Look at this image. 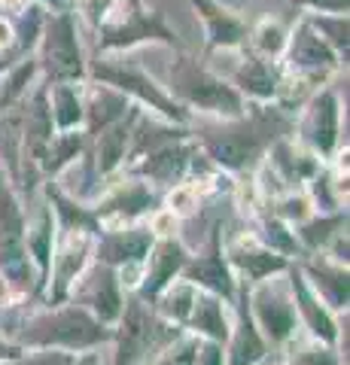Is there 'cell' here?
Listing matches in <instances>:
<instances>
[{"mask_svg": "<svg viewBox=\"0 0 350 365\" xmlns=\"http://www.w3.org/2000/svg\"><path fill=\"white\" fill-rule=\"evenodd\" d=\"M296 116L277 104H247L232 119H192L189 131L207 162L232 177H250L280 137L292 134Z\"/></svg>", "mask_w": 350, "mask_h": 365, "instance_id": "cell-1", "label": "cell"}, {"mask_svg": "<svg viewBox=\"0 0 350 365\" xmlns=\"http://www.w3.org/2000/svg\"><path fill=\"white\" fill-rule=\"evenodd\" d=\"M6 335L25 350H67V353H86L98 350L113 341V329L95 319L86 307L73 302L61 304H43L28 317H21Z\"/></svg>", "mask_w": 350, "mask_h": 365, "instance_id": "cell-2", "label": "cell"}, {"mask_svg": "<svg viewBox=\"0 0 350 365\" xmlns=\"http://www.w3.org/2000/svg\"><path fill=\"white\" fill-rule=\"evenodd\" d=\"M168 95L189 110L192 119H232L241 116L247 107V101L232 88L229 79L189 52H180L168 67Z\"/></svg>", "mask_w": 350, "mask_h": 365, "instance_id": "cell-3", "label": "cell"}, {"mask_svg": "<svg viewBox=\"0 0 350 365\" xmlns=\"http://www.w3.org/2000/svg\"><path fill=\"white\" fill-rule=\"evenodd\" d=\"M98 31V55H125L143 43H159L183 52L180 34L168 25L165 13L150 9L143 0H116Z\"/></svg>", "mask_w": 350, "mask_h": 365, "instance_id": "cell-4", "label": "cell"}, {"mask_svg": "<svg viewBox=\"0 0 350 365\" xmlns=\"http://www.w3.org/2000/svg\"><path fill=\"white\" fill-rule=\"evenodd\" d=\"M183 329L171 326L153 311L150 302H143L140 295L128 292L125 307L113 326V365H146L153 362L159 353L174 344Z\"/></svg>", "mask_w": 350, "mask_h": 365, "instance_id": "cell-5", "label": "cell"}, {"mask_svg": "<svg viewBox=\"0 0 350 365\" xmlns=\"http://www.w3.org/2000/svg\"><path fill=\"white\" fill-rule=\"evenodd\" d=\"M88 79L122 91L131 104L150 110V113H155V116H162V119L174 122V125H192V113L180 107L177 101L168 95L165 86H159L138 61H128L122 52L88 58Z\"/></svg>", "mask_w": 350, "mask_h": 365, "instance_id": "cell-6", "label": "cell"}, {"mask_svg": "<svg viewBox=\"0 0 350 365\" xmlns=\"http://www.w3.org/2000/svg\"><path fill=\"white\" fill-rule=\"evenodd\" d=\"M40 67V83H88V58L80 40V13L58 9L43 19L40 43L34 49Z\"/></svg>", "mask_w": 350, "mask_h": 365, "instance_id": "cell-7", "label": "cell"}, {"mask_svg": "<svg viewBox=\"0 0 350 365\" xmlns=\"http://www.w3.org/2000/svg\"><path fill=\"white\" fill-rule=\"evenodd\" d=\"M25 232L28 210L21 204V195L6 174H0V274L13 287L19 302L37 299V274L25 247Z\"/></svg>", "mask_w": 350, "mask_h": 365, "instance_id": "cell-8", "label": "cell"}, {"mask_svg": "<svg viewBox=\"0 0 350 365\" xmlns=\"http://www.w3.org/2000/svg\"><path fill=\"white\" fill-rule=\"evenodd\" d=\"M159 207H162V192L153 189L150 182L125 174V170H119V174L98 192L95 201H88V210H92L95 222H98V235L104 232V228L146 222Z\"/></svg>", "mask_w": 350, "mask_h": 365, "instance_id": "cell-9", "label": "cell"}, {"mask_svg": "<svg viewBox=\"0 0 350 365\" xmlns=\"http://www.w3.org/2000/svg\"><path fill=\"white\" fill-rule=\"evenodd\" d=\"M292 137L311 150L323 165L335 162V155L341 153L344 134H341V101L332 86L317 88L314 95L304 101L299 110V119L292 125Z\"/></svg>", "mask_w": 350, "mask_h": 365, "instance_id": "cell-10", "label": "cell"}, {"mask_svg": "<svg viewBox=\"0 0 350 365\" xmlns=\"http://www.w3.org/2000/svg\"><path fill=\"white\" fill-rule=\"evenodd\" d=\"M247 307H250V317H253L256 329L262 332L265 344L274 353L284 350L289 344V338L299 332L296 304H292L287 271L247 287Z\"/></svg>", "mask_w": 350, "mask_h": 365, "instance_id": "cell-11", "label": "cell"}, {"mask_svg": "<svg viewBox=\"0 0 350 365\" xmlns=\"http://www.w3.org/2000/svg\"><path fill=\"white\" fill-rule=\"evenodd\" d=\"M155 241V235L150 232L146 222H134V225H119V228H104L95 237V262L101 265L116 268L119 283L125 292H138L140 277H143V262L146 253Z\"/></svg>", "mask_w": 350, "mask_h": 365, "instance_id": "cell-12", "label": "cell"}, {"mask_svg": "<svg viewBox=\"0 0 350 365\" xmlns=\"http://www.w3.org/2000/svg\"><path fill=\"white\" fill-rule=\"evenodd\" d=\"M180 277L186 283H192L195 289L217 295V299H222L225 304L235 307V302H238V277H235L229 256H225V241H222L220 222L207 232L205 247L195 250V253H189Z\"/></svg>", "mask_w": 350, "mask_h": 365, "instance_id": "cell-13", "label": "cell"}, {"mask_svg": "<svg viewBox=\"0 0 350 365\" xmlns=\"http://www.w3.org/2000/svg\"><path fill=\"white\" fill-rule=\"evenodd\" d=\"M95 253V235L86 228H58L55 237V253H52V271L49 283L43 292V304H61L67 302L73 283L80 280V274L92 265Z\"/></svg>", "mask_w": 350, "mask_h": 365, "instance_id": "cell-14", "label": "cell"}, {"mask_svg": "<svg viewBox=\"0 0 350 365\" xmlns=\"http://www.w3.org/2000/svg\"><path fill=\"white\" fill-rule=\"evenodd\" d=\"M125 295L128 292L122 289L116 268L101 265V262L92 259V265H88L80 274V280L73 283L67 302L86 307L95 319H101L104 326L113 329L116 326V319H119V314H122V307H125Z\"/></svg>", "mask_w": 350, "mask_h": 365, "instance_id": "cell-15", "label": "cell"}, {"mask_svg": "<svg viewBox=\"0 0 350 365\" xmlns=\"http://www.w3.org/2000/svg\"><path fill=\"white\" fill-rule=\"evenodd\" d=\"M201 155L198 143L192 140V137H186V140H177V143H168L162 146V150H155L150 155L138 158V162L125 165L122 170L131 177H138L143 182H150L153 189H171L177 186V182H186L189 174H192V165H195V158Z\"/></svg>", "mask_w": 350, "mask_h": 365, "instance_id": "cell-16", "label": "cell"}, {"mask_svg": "<svg viewBox=\"0 0 350 365\" xmlns=\"http://www.w3.org/2000/svg\"><path fill=\"white\" fill-rule=\"evenodd\" d=\"M287 283H289V292H292V304H296L299 329L304 335L323 341V344L338 347V338H341V323H344L347 314L338 317V314H332L329 307L317 299V292L308 287L302 268L296 265V259H292L289 268H287Z\"/></svg>", "mask_w": 350, "mask_h": 365, "instance_id": "cell-17", "label": "cell"}, {"mask_svg": "<svg viewBox=\"0 0 350 365\" xmlns=\"http://www.w3.org/2000/svg\"><path fill=\"white\" fill-rule=\"evenodd\" d=\"M235 55V67L225 76L232 88L247 101V104H274L280 91V61H268L262 55L250 49H238Z\"/></svg>", "mask_w": 350, "mask_h": 365, "instance_id": "cell-18", "label": "cell"}, {"mask_svg": "<svg viewBox=\"0 0 350 365\" xmlns=\"http://www.w3.org/2000/svg\"><path fill=\"white\" fill-rule=\"evenodd\" d=\"M195 16L205 25V49L207 55L220 52H238L247 46V34H250V21L238 16V9L220 4V0H189Z\"/></svg>", "mask_w": 350, "mask_h": 365, "instance_id": "cell-19", "label": "cell"}, {"mask_svg": "<svg viewBox=\"0 0 350 365\" xmlns=\"http://www.w3.org/2000/svg\"><path fill=\"white\" fill-rule=\"evenodd\" d=\"M296 265L302 268L308 287L317 292V299L329 307L332 314H347L350 307V271L341 262L329 259L326 253H311L296 259Z\"/></svg>", "mask_w": 350, "mask_h": 365, "instance_id": "cell-20", "label": "cell"}, {"mask_svg": "<svg viewBox=\"0 0 350 365\" xmlns=\"http://www.w3.org/2000/svg\"><path fill=\"white\" fill-rule=\"evenodd\" d=\"M225 256H229L235 277H238V283H244V287H253V283H262L268 277H274V274H284L292 262V259L277 256V253H271L268 247H262L253 237V232H244L235 237V241L225 244Z\"/></svg>", "mask_w": 350, "mask_h": 365, "instance_id": "cell-21", "label": "cell"}, {"mask_svg": "<svg viewBox=\"0 0 350 365\" xmlns=\"http://www.w3.org/2000/svg\"><path fill=\"white\" fill-rule=\"evenodd\" d=\"M189 259V250L186 244L180 241L177 235L171 237H155L150 253H146V262H143V277H140V287L134 295H140L143 302H155V295H159L168 283H174L180 277V271H183Z\"/></svg>", "mask_w": 350, "mask_h": 365, "instance_id": "cell-22", "label": "cell"}, {"mask_svg": "<svg viewBox=\"0 0 350 365\" xmlns=\"http://www.w3.org/2000/svg\"><path fill=\"white\" fill-rule=\"evenodd\" d=\"M268 174L274 177L284 189H304L311 182V177L317 174L323 168V162L311 150H304V146L296 140L292 134L280 137V140L271 143V150L265 153V162Z\"/></svg>", "mask_w": 350, "mask_h": 365, "instance_id": "cell-23", "label": "cell"}, {"mask_svg": "<svg viewBox=\"0 0 350 365\" xmlns=\"http://www.w3.org/2000/svg\"><path fill=\"white\" fill-rule=\"evenodd\" d=\"M232 323H235V307L225 304L222 299H217V295L198 289L195 304H192L183 329L189 335L201 338V341H217V344L225 347L229 332H232Z\"/></svg>", "mask_w": 350, "mask_h": 365, "instance_id": "cell-24", "label": "cell"}, {"mask_svg": "<svg viewBox=\"0 0 350 365\" xmlns=\"http://www.w3.org/2000/svg\"><path fill=\"white\" fill-rule=\"evenodd\" d=\"M83 104H86V119H83L86 140H92L95 134H101L107 125L122 119L131 110V101L122 95V91L110 88V86H101V83H92V79L86 83Z\"/></svg>", "mask_w": 350, "mask_h": 365, "instance_id": "cell-25", "label": "cell"}, {"mask_svg": "<svg viewBox=\"0 0 350 365\" xmlns=\"http://www.w3.org/2000/svg\"><path fill=\"white\" fill-rule=\"evenodd\" d=\"M186 137H192L189 125H174L168 122L162 116H150L146 110H140L138 122H134V131H131V143H128V155H125V165L138 162V158L150 155L155 150H162V146L168 143H177V140H186Z\"/></svg>", "mask_w": 350, "mask_h": 365, "instance_id": "cell-26", "label": "cell"}, {"mask_svg": "<svg viewBox=\"0 0 350 365\" xmlns=\"http://www.w3.org/2000/svg\"><path fill=\"white\" fill-rule=\"evenodd\" d=\"M292 232H296V241H299L304 256L323 253L338 232H347V207H338V210H329V213L314 210L304 222L292 225Z\"/></svg>", "mask_w": 350, "mask_h": 365, "instance_id": "cell-27", "label": "cell"}, {"mask_svg": "<svg viewBox=\"0 0 350 365\" xmlns=\"http://www.w3.org/2000/svg\"><path fill=\"white\" fill-rule=\"evenodd\" d=\"M46 91H49V110H52L55 131H83L86 83H52L46 86Z\"/></svg>", "mask_w": 350, "mask_h": 365, "instance_id": "cell-28", "label": "cell"}, {"mask_svg": "<svg viewBox=\"0 0 350 365\" xmlns=\"http://www.w3.org/2000/svg\"><path fill=\"white\" fill-rule=\"evenodd\" d=\"M86 153V134L83 131H55L46 158L40 165L43 180H58L61 174H67Z\"/></svg>", "mask_w": 350, "mask_h": 365, "instance_id": "cell-29", "label": "cell"}, {"mask_svg": "<svg viewBox=\"0 0 350 365\" xmlns=\"http://www.w3.org/2000/svg\"><path fill=\"white\" fill-rule=\"evenodd\" d=\"M280 359H284V365H347V356L338 347L304 335L302 329L289 338V344L280 350Z\"/></svg>", "mask_w": 350, "mask_h": 365, "instance_id": "cell-30", "label": "cell"}, {"mask_svg": "<svg viewBox=\"0 0 350 365\" xmlns=\"http://www.w3.org/2000/svg\"><path fill=\"white\" fill-rule=\"evenodd\" d=\"M37 83H40V67L34 55L13 67H6V71H0V113L25 104V98L31 95V88Z\"/></svg>", "mask_w": 350, "mask_h": 365, "instance_id": "cell-31", "label": "cell"}, {"mask_svg": "<svg viewBox=\"0 0 350 365\" xmlns=\"http://www.w3.org/2000/svg\"><path fill=\"white\" fill-rule=\"evenodd\" d=\"M21 119H25L21 104L0 113V170L13 186H19V170H21Z\"/></svg>", "mask_w": 350, "mask_h": 365, "instance_id": "cell-32", "label": "cell"}, {"mask_svg": "<svg viewBox=\"0 0 350 365\" xmlns=\"http://www.w3.org/2000/svg\"><path fill=\"white\" fill-rule=\"evenodd\" d=\"M253 237L262 247H268L271 253H277V256H287V259H302L304 256L299 241H296V232H292V225H287L284 220H277V216L268 213L265 207L256 210Z\"/></svg>", "mask_w": 350, "mask_h": 365, "instance_id": "cell-33", "label": "cell"}, {"mask_svg": "<svg viewBox=\"0 0 350 365\" xmlns=\"http://www.w3.org/2000/svg\"><path fill=\"white\" fill-rule=\"evenodd\" d=\"M195 295H198V289L192 287V283H186L183 277H177L174 283H168V287H165L159 295H155L153 311L159 314L165 323L183 329L186 319H189L192 304H195Z\"/></svg>", "mask_w": 350, "mask_h": 365, "instance_id": "cell-34", "label": "cell"}, {"mask_svg": "<svg viewBox=\"0 0 350 365\" xmlns=\"http://www.w3.org/2000/svg\"><path fill=\"white\" fill-rule=\"evenodd\" d=\"M287 37H289V28H284L277 19H259L256 25H250L244 49L262 55L268 61H280L287 49Z\"/></svg>", "mask_w": 350, "mask_h": 365, "instance_id": "cell-35", "label": "cell"}, {"mask_svg": "<svg viewBox=\"0 0 350 365\" xmlns=\"http://www.w3.org/2000/svg\"><path fill=\"white\" fill-rule=\"evenodd\" d=\"M304 19L311 21V28L326 40V46L347 64L350 55V19L347 16H335V13H304Z\"/></svg>", "mask_w": 350, "mask_h": 365, "instance_id": "cell-36", "label": "cell"}, {"mask_svg": "<svg viewBox=\"0 0 350 365\" xmlns=\"http://www.w3.org/2000/svg\"><path fill=\"white\" fill-rule=\"evenodd\" d=\"M265 210L274 213L277 220H284L287 225H299L314 213V204H311V198H308V192L304 189H284L280 195L268 198Z\"/></svg>", "mask_w": 350, "mask_h": 365, "instance_id": "cell-37", "label": "cell"}, {"mask_svg": "<svg viewBox=\"0 0 350 365\" xmlns=\"http://www.w3.org/2000/svg\"><path fill=\"white\" fill-rule=\"evenodd\" d=\"M201 198H205V195H201L198 186H192V182H177V186L162 192V207L168 213H174L177 220H186V216L198 213Z\"/></svg>", "mask_w": 350, "mask_h": 365, "instance_id": "cell-38", "label": "cell"}, {"mask_svg": "<svg viewBox=\"0 0 350 365\" xmlns=\"http://www.w3.org/2000/svg\"><path fill=\"white\" fill-rule=\"evenodd\" d=\"M76 362V353H67V350H25L16 362L9 365H73Z\"/></svg>", "mask_w": 350, "mask_h": 365, "instance_id": "cell-39", "label": "cell"}, {"mask_svg": "<svg viewBox=\"0 0 350 365\" xmlns=\"http://www.w3.org/2000/svg\"><path fill=\"white\" fill-rule=\"evenodd\" d=\"M292 6L308 9V13H335V16H347L350 0H292Z\"/></svg>", "mask_w": 350, "mask_h": 365, "instance_id": "cell-40", "label": "cell"}, {"mask_svg": "<svg viewBox=\"0 0 350 365\" xmlns=\"http://www.w3.org/2000/svg\"><path fill=\"white\" fill-rule=\"evenodd\" d=\"M195 365H225V347L217 344V341H201Z\"/></svg>", "mask_w": 350, "mask_h": 365, "instance_id": "cell-41", "label": "cell"}, {"mask_svg": "<svg viewBox=\"0 0 350 365\" xmlns=\"http://www.w3.org/2000/svg\"><path fill=\"white\" fill-rule=\"evenodd\" d=\"M21 353H25V347H19L13 338L0 332V365H9V362H16Z\"/></svg>", "mask_w": 350, "mask_h": 365, "instance_id": "cell-42", "label": "cell"}, {"mask_svg": "<svg viewBox=\"0 0 350 365\" xmlns=\"http://www.w3.org/2000/svg\"><path fill=\"white\" fill-rule=\"evenodd\" d=\"M19 299H16V292H13V287L6 283V277L0 274V311H6V307H13Z\"/></svg>", "mask_w": 350, "mask_h": 365, "instance_id": "cell-43", "label": "cell"}, {"mask_svg": "<svg viewBox=\"0 0 350 365\" xmlns=\"http://www.w3.org/2000/svg\"><path fill=\"white\" fill-rule=\"evenodd\" d=\"M31 4H34V0H0V9H4L6 16H21Z\"/></svg>", "mask_w": 350, "mask_h": 365, "instance_id": "cell-44", "label": "cell"}, {"mask_svg": "<svg viewBox=\"0 0 350 365\" xmlns=\"http://www.w3.org/2000/svg\"><path fill=\"white\" fill-rule=\"evenodd\" d=\"M34 4L46 6L49 13H58V9H73V6H71V0H34Z\"/></svg>", "mask_w": 350, "mask_h": 365, "instance_id": "cell-45", "label": "cell"}, {"mask_svg": "<svg viewBox=\"0 0 350 365\" xmlns=\"http://www.w3.org/2000/svg\"><path fill=\"white\" fill-rule=\"evenodd\" d=\"M256 365H284V359H280V353H268V356L259 359Z\"/></svg>", "mask_w": 350, "mask_h": 365, "instance_id": "cell-46", "label": "cell"}, {"mask_svg": "<svg viewBox=\"0 0 350 365\" xmlns=\"http://www.w3.org/2000/svg\"><path fill=\"white\" fill-rule=\"evenodd\" d=\"M0 174H4V170H0Z\"/></svg>", "mask_w": 350, "mask_h": 365, "instance_id": "cell-47", "label": "cell"}]
</instances>
